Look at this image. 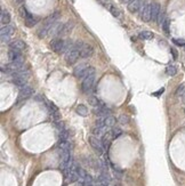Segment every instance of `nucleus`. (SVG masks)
Listing matches in <instances>:
<instances>
[{
    "instance_id": "nucleus-1",
    "label": "nucleus",
    "mask_w": 185,
    "mask_h": 186,
    "mask_svg": "<svg viewBox=\"0 0 185 186\" xmlns=\"http://www.w3.org/2000/svg\"><path fill=\"white\" fill-rule=\"evenodd\" d=\"M58 16H59V14H58V12H56V13L52 14L50 16H48L47 19H45L42 26H41V28L39 29V31H38V36H39V38H45L49 32H50V30H52L53 25L56 23Z\"/></svg>"
},
{
    "instance_id": "nucleus-2",
    "label": "nucleus",
    "mask_w": 185,
    "mask_h": 186,
    "mask_svg": "<svg viewBox=\"0 0 185 186\" xmlns=\"http://www.w3.org/2000/svg\"><path fill=\"white\" fill-rule=\"evenodd\" d=\"M89 144L92 147V149L97 153V155H103L104 153V147H103V144H102V141H99L96 136H90L89 137Z\"/></svg>"
},
{
    "instance_id": "nucleus-3",
    "label": "nucleus",
    "mask_w": 185,
    "mask_h": 186,
    "mask_svg": "<svg viewBox=\"0 0 185 186\" xmlns=\"http://www.w3.org/2000/svg\"><path fill=\"white\" fill-rule=\"evenodd\" d=\"M50 47L52 49L57 53V54H61V53H65V41L62 40L61 38H55L52 40L50 42Z\"/></svg>"
},
{
    "instance_id": "nucleus-4",
    "label": "nucleus",
    "mask_w": 185,
    "mask_h": 186,
    "mask_svg": "<svg viewBox=\"0 0 185 186\" xmlns=\"http://www.w3.org/2000/svg\"><path fill=\"white\" fill-rule=\"evenodd\" d=\"M79 57H80V53H79V50L74 47V45L68 53H65V61H66V63H68L69 65L74 64V63L79 59Z\"/></svg>"
},
{
    "instance_id": "nucleus-5",
    "label": "nucleus",
    "mask_w": 185,
    "mask_h": 186,
    "mask_svg": "<svg viewBox=\"0 0 185 186\" xmlns=\"http://www.w3.org/2000/svg\"><path fill=\"white\" fill-rule=\"evenodd\" d=\"M94 81H95V74L86 75V76L84 78V81H82V85H81V88H82V92H84V93L88 94L92 90Z\"/></svg>"
},
{
    "instance_id": "nucleus-6",
    "label": "nucleus",
    "mask_w": 185,
    "mask_h": 186,
    "mask_svg": "<svg viewBox=\"0 0 185 186\" xmlns=\"http://www.w3.org/2000/svg\"><path fill=\"white\" fill-rule=\"evenodd\" d=\"M88 69H89V66H88V64H86V63H81V64L77 65L73 70L74 76H75V78H78V79H80V78H85Z\"/></svg>"
},
{
    "instance_id": "nucleus-7",
    "label": "nucleus",
    "mask_w": 185,
    "mask_h": 186,
    "mask_svg": "<svg viewBox=\"0 0 185 186\" xmlns=\"http://www.w3.org/2000/svg\"><path fill=\"white\" fill-rule=\"evenodd\" d=\"M79 53H80V57L82 58H88L92 55L94 53V48H92L90 45H87V43H82L80 49H79Z\"/></svg>"
},
{
    "instance_id": "nucleus-8",
    "label": "nucleus",
    "mask_w": 185,
    "mask_h": 186,
    "mask_svg": "<svg viewBox=\"0 0 185 186\" xmlns=\"http://www.w3.org/2000/svg\"><path fill=\"white\" fill-rule=\"evenodd\" d=\"M33 94V89L30 87V86H25L23 87L21 90H19V101H23V99H26L29 97H31Z\"/></svg>"
},
{
    "instance_id": "nucleus-9",
    "label": "nucleus",
    "mask_w": 185,
    "mask_h": 186,
    "mask_svg": "<svg viewBox=\"0 0 185 186\" xmlns=\"http://www.w3.org/2000/svg\"><path fill=\"white\" fill-rule=\"evenodd\" d=\"M141 19H143L144 22H148L152 19L151 16V5H145L142 10H141Z\"/></svg>"
},
{
    "instance_id": "nucleus-10",
    "label": "nucleus",
    "mask_w": 185,
    "mask_h": 186,
    "mask_svg": "<svg viewBox=\"0 0 185 186\" xmlns=\"http://www.w3.org/2000/svg\"><path fill=\"white\" fill-rule=\"evenodd\" d=\"M8 57L10 59V62H17V63H23V57L21 52H16V50H9L8 52Z\"/></svg>"
},
{
    "instance_id": "nucleus-11",
    "label": "nucleus",
    "mask_w": 185,
    "mask_h": 186,
    "mask_svg": "<svg viewBox=\"0 0 185 186\" xmlns=\"http://www.w3.org/2000/svg\"><path fill=\"white\" fill-rule=\"evenodd\" d=\"M9 48L12 50H16V52H22L25 48V43L22 40H14L9 43Z\"/></svg>"
},
{
    "instance_id": "nucleus-12",
    "label": "nucleus",
    "mask_w": 185,
    "mask_h": 186,
    "mask_svg": "<svg viewBox=\"0 0 185 186\" xmlns=\"http://www.w3.org/2000/svg\"><path fill=\"white\" fill-rule=\"evenodd\" d=\"M161 8L159 3H152L151 5V16H152V21H158V17L160 15Z\"/></svg>"
},
{
    "instance_id": "nucleus-13",
    "label": "nucleus",
    "mask_w": 185,
    "mask_h": 186,
    "mask_svg": "<svg viewBox=\"0 0 185 186\" xmlns=\"http://www.w3.org/2000/svg\"><path fill=\"white\" fill-rule=\"evenodd\" d=\"M142 7V0H130L128 3V10L131 13H136Z\"/></svg>"
},
{
    "instance_id": "nucleus-14",
    "label": "nucleus",
    "mask_w": 185,
    "mask_h": 186,
    "mask_svg": "<svg viewBox=\"0 0 185 186\" xmlns=\"http://www.w3.org/2000/svg\"><path fill=\"white\" fill-rule=\"evenodd\" d=\"M48 109H49V111H50L52 116H53L55 120H58V119H59V112H58V109L56 107L53 103H49V104H48Z\"/></svg>"
},
{
    "instance_id": "nucleus-15",
    "label": "nucleus",
    "mask_w": 185,
    "mask_h": 186,
    "mask_svg": "<svg viewBox=\"0 0 185 186\" xmlns=\"http://www.w3.org/2000/svg\"><path fill=\"white\" fill-rule=\"evenodd\" d=\"M14 33V28L6 25L1 28V36H7V37H12V34Z\"/></svg>"
},
{
    "instance_id": "nucleus-16",
    "label": "nucleus",
    "mask_w": 185,
    "mask_h": 186,
    "mask_svg": "<svg viewBox=\"0 0 185 186\" xmlns=\"http://www.w3.org/2000/svg\"><path fill=\"white\" fill-rule=\"evenodd\" d=\"M75 111H77V113H78L79 115H81V116H87V115H88V109H87V106H85L84 104H79V105L77 106Z\"/></svg>"
},
{
    "instance_id": "nucleus-17",
    "label": "nucleus",
    "mask_w": 185,
    "mask_h": 186,
    "mask_svg": "<svg viewBox=\"0 0 185 186\" xmlns=\"http://www.w3.org/2000/svg\"><path fill=\"white\" fill-rule=\"evenodd\" d=\"M1 23L3 24V25H7V24H9V22H10V15H9V13L7 12V10H2L1 12Z\"/></svg>"
},
{
    "instance_id": "nucleus-18",
    "label": "nucleus",
    "mask_w": 185,
    "mask_h": 186,
    "mask_svg": "<svg viewBox=\"0 0 185 186\" xmlns=\"http://www.w3.org/2000/svg\"><path fill=\"white\" fill-rule=\"evenodd\" d=\"M37 22H38L37 17H33L32 15H30L29 17L25 19V25L29 26V28H32V26H35L37 24Z\"/></svg>"
},
{
    "instance_id": "nucleus-19",
    "label": "nucleus",
    "mask_w": 185,
    "mask_h": 186,
    "mask_svg": "<svg viewBox=\"0 0 185 186\" xmlns=\"http://www.w3.org/2000/svg\"><path fill=\"white\" fill-rule=\"evenodd\" d=\"M138 37L141 38V39H143V40H151V39H153L154 34L151 31H142L138 34Z\"/></svg>"
},
{
    "instance_id": "nucleus-20",
    "label": "nucleus",
    "mask_w": 185,
    "mask_h": 186,
    "mask_svg": "<svg viewBox=\"0 0 185 186\" xmlns=\"http://www.w3.org/2000/svg\"><path fill=\"white\" fill-rule=\"evenodd\" d=\"M73 23L72 22H68V23H65V24H63V30H62V34H66V33H69L72 29H73Z\"/></svg>"
},
{
    "instance_id": "nucleus-21",
    "label": "nucleus",
    "mask_w": 185,
    "mask_h": 186,
    "mask_svg": "<svg viewBox=\"0 0 185 186\" xmlns=\"http://www.w3.org/2000/svg\"><path fill=\"white\" fill-rule=\"evenodd\" d=\"M88 103H89L92 106H94V107H98V106L101 105L98 98L95 97V96H89V97H88Z\"/></svg>"
},
{
    "instance_id": "nucleus-22",
    "label": "nucleus",
    "mask_w": 185,
    "mask_h": 186,
    "mask_svg": "<svg viewBox=\"0 0 185 186\" xmlns=\"http://www.w3.org/2000/svg\"><path fill=\"white\" fill-rule=\"evenodd\" d=\"M122 135V130L120 129V128H118V127H113L111 129V137L112 138H118V137H120Z\"/></svg>"
},
{
    "instance_id": "nucleus-23",
    "label": "nucleus",
    "mask_w": 185,
    "mask_h": 186,
    "mask_svg": "<svg viewBox=\"0 0 185 186\" xmlns=\"http://www.w3.org/2000/svg\"><path fill=\"white\" fill-rule=\"evenodd\" d=\"M105 126L106 127H114L115 126V118H113L112 115H109L105 118Z\"/></svg>"
},
{
    "instance_id": "nucleus-24",
    "label": "nucleus",
    "mask_w": 185,
    "mask_h": 186,
    "mask_svg": "<svg viewBox=\"0 0 185 186\" xmlns=\"http://www.w3.org/2000/svg\"><path fill=\"white\" fill-rule=\"evenodd\" d=\"M161 26H162V30H164V32L166 33V34H169V32H170V22H169V19H165L164 21V23L161 24Z\"/></svg>"
},
{
    "instance_id": "nucleus-25",
    "label": "nucleus",
    "mask_w": 185,
    "mask_h": 186,
    "mask_svg": "<svg viewBox=\"0 0 185 186\" xmlns=\"http://www.w3.org/2000/svg\"><path fill=\"white\" fill-rule=\"evenodd\" d=\"M166 73L168 75H170V76H174V75L177 73V69H176V66H174V65H169V66H167Z\"/></svg>"
},
{
    "instance_id": "nucleus-26",
    "label": "nucleus",
    "mask_w": 185,
    "mask_h": 186,
    "mask_svg": "<svg viewBox=\"0 0 185 186\" xmlns=\"http://www.w3.org/2000/svg\"><path fill=\"white\" fill-rule=\"evenodd\" d=\"M96 127H98V128H106V126H105V118L104 116H98V119L96 120Z\"/></svg>"
},
{
    "instance_id": "nucleus-27",
    "label": "nucleus",
    "mask_w": 185,
    "mask_h": 186,
    "mask_svg": "<svg viewBox=\"0 0 185 186\" xmlns=\"http://www.w3.org/2000/svg\"><path fill=\"white\" fill-rule=\"evenodd\" d=\"M109 9H110L111 14L114 16V17H119V16H120V12H119V9H118L115 6H113V5H109Z\"/></svg>"
},
{
    "instance_id": "nucleus-28",
    "label": "nucleus",
    "mask_w": 185,
    "mask_h": 186,
    "mask_svg": "<svg viewBox=\"0 0 185 186\" xmlns=\"http://www.w3.org/2000/svg\"><path fill=\"white\" fill-rule=\"evenodd\" d=\"M19 15L25 19L26 17H29L31 14H30V13H28V10H26V8H25L24 6H22V7H19Z\"/></svg>"
},
{
    "instance_id": "nucleus-29",
    "label": "nucleus",
    "mask_w": 185,
    "mask_h": 186,
    "mask_svg": "<svg viewBox=\"0 0 185 186\" xmlns=\"http://www.w3.org/2000/svg\"><path fill=\"white\" fill-rule=\"evenodd\" d=\"M119 122L122 123V125H127V123L129 122V116L126 115V114H121V115L119 116Z\"/></svg>"
},
{
    "instance_id": "nucleus-30",
    "label": "nucleus",
    "mask_w": 185,
    "mask_h": 186,
    "mask_svg": "<svg viewBox=\"0 0 185 186\" xmlns=\"http://www.w3.org/2000/svg\"><path fill=\"white\" fill-rule=\"evenodd\" d=\"M55 128L58 130V132H62V131L65 130V128H64V123H63V122H58V121H56L55 122Z\"/></svg>"
},
{
    "instance_id": "nucleus-31",
    "label": "nucleus",
    "mask_w": 185,
    "mask_h": 186,
    "mask_svg": "<svg viewBox=\"0 0 185 186\" xmlns=\"http://www.w3.org/2000/svg\"><path fill=\"white\" fill-rule=\"evenodd\" d=\"M185 92V86L184 85H181L178 88H177V90H176V96H179V97H182L183 96V94Z\"/></svg>"
},
{
    "instance_id": "nucleus-32",
    "label": "nucleus",
    "mask_w": 185,
    "mask_h": 186,
    "mask_svg": "<svg viewBox=\"0 0 185 186\" xmlns=\"http://www.w3.org/2000/svg\"><path fill=\"white\" fill-rule=\"evenodd\" d=\"M173 42L177 46H184L185 47V40L184 39H173Z\"/></svg>"
},
{
    "instance_id": "nucleus-33",
    "label": "nucleus",
    "mask_w": 185,
    "mask_h": 186,
    "mask_svg": "<svg viewBox=\"0 0 185 186\" xmlns=\"http://www.w3.org/2000/svg\"><path fill=\"white\" fill-rule=\"evenodd\" d=\"M9 39H10V37H7V36H1V42H2V43L9 42Z\"/></svg>"
},
{
    "instance_id": "nucleus-34",
    "label": "nucleus",
    "mask_w": 185,
    "mask_h": 186,
    "mask_svg": "<svg viewBox=\"0 0 185 186\" xmlns=\"http://www.w3.org/2000/svg\"><path fill=\"white\" fill-rule=\"evenodd\" d=\"M170 53L173 54L174 59H176V58H177V52H176V49H174V48H170Z\"/></svg>"
},
{
    "instance_id": "nucleus-35",
    "label": "nucleus",
    "mask_w": 185,
    "mask_h": 186,
    "mask_svg": "<svg viewBox=\"0 0 185 186\" xmlns=\"http://www.w3.org/2000/svg\"><path fill=\"white\" fill-rule=\"evenodd\" d=\"M98 1H99L103 6H106V5H108V0H98Z\"/></svg>"
},
{
    "instance_id": "nucleus-36",
    "label": "nucleus",
    "mask_w": 185,
    "mask_h": 186,
    "mask_svg": "<svg viewBox=\"0 0 185 186\" xmlns=\"http://www.w3.org/2000/svg\"><path fill=\"white\" fill-rule=\"evenodd\" d=\"M182 99H183V102L185 103V92H184V94H183V96H182Z\"/></svg>"
},
{
    "instance_id": "nucleus-37",
    "label": "nucleus",
    "mask_w": 185,
    "mask_h": 186,
    "mask_svg": "<svg viewBox=\"0 0 185 186\" xmlns=\"http://www.w3.org/2000/svg\"><path fill=\"white\" fill-rule=\"evenodd\" d=\"M15 1H16V2H22L23 0H15Z\"/></svg>"
}]
</instances>
